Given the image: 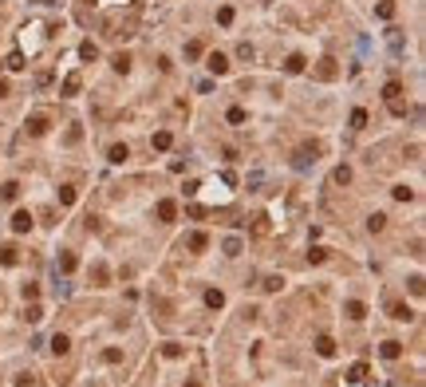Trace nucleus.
Returning a JSON list of instances; mask_svg holds the SVG:
<instances>
[{"instance_id":"nucleus-1","label":"nucleus","mask_w":426,"mask_h":387,"mask_svg":"<svg viewBox=\"0 0 426 387\" xmlns=\"http://www.w3.org/2000/svg\"><path fill=\"white\" fill-rule=\"evenodd\" d=\"M24 131L32 135V138H40V135H48V115H32V118H28V123H24Z\"/></svg>"},{"instance_id":"nucleus-2","label":"nucleus","mask_w":426,"mask_h":387,"mask_svg":"<svg viewBox=\"0 0 426 387\" xmlns=\"http://www.w3.org/2000/svg\"><path fill=\"white\" fill-rule=\"evenodd\" d=\"M205 67H209V71H213V75H229V59H225V55H221V51H213V55H209V59H205Z\"/></svg>"},{"instance_id":"nucleus-3","label":"nucleus","mask_w":426,"mask_h":387,"mask_svg":"<svg viewBox=\"0 0 426 387\" xmlns=\"http://www.w3.org/2000/svg\"><path fill=\"white\" fill-rule=\"evenodd\" d=\"M28 229H32V214H28V210H16V214H12V233H28Z\"/></svg>"},{"instance_id":"nucleus-4","label":"nucleus","mask_w":426,"mask_h":387,"mask_svg":"<svg viewBox=\"0 0 426 387\" xmlns=\"http://www.w3.org/2000/svg\"><path fill=\"white\" fill-rule=\"evenodd\" d=\"M379 355H383V360H399V355H403V344H399V340H383V344H379Z\"/></svg>"},{"instance_id":"nucleus-5","label":"nucleus","mask_w":426,"mask_h":387,"mask_svg":"<svg viewBox=\"0 0 426 387\" xmlns=\"http://www.w3.org/2000/svg\"><path fill=\"white\" fill-rule=\"evenodd\" d=\"M107 158H111L115 166H123V162L131 158V151H127V142H118V146H111V151H107Z\"/></svg>"},{"instance_id":"nucleus-6","label":"nucleus","mask_w":426,"mask_h":387,"mask_svg":"<svg viewBox=\"0 0 426 387\" xmlns=\"http://www.w3.org/2000/svg\"><path fill=\"white\" fill-rule=\"evenodd\" d=\"M304 67H308V59H304V55H288V59H284V71H288V75H300Z\"/></svg>"},{"instance_id":"nucleus-7","label":"nucleus","mask_w":426,"mask_h":387,"mask_svg":"<svg viewBox=\"0 0 426 387\" xmlns=\"http://www.w3.org/2000/svg\"><path fill=\"white\" fill-rule=\"evenodd\" d=\"M51 352H55V355H67V352H71V340H67L64 332H55V336H51Z\"/></svg>"},{"instance_id":"nucleus-8","label":"nucleus","mask_w":426,"mask_h":387,"mask_svg":"<svg viewBox=\"0 0 426 387\" xmlns=\"http://www.w3.org/2000/svg\"><path fill=\"white\" fill-rule=\"evenodd\" d=\"M16 261H20V249H16V245H0V265H8V269H12Z\"/></svg>"},{"instance_id":"nucleus-9","label":"nucleus","mask_w":426,"mask_h":387,"mask_svg":"<svg viewBox=\"0 0 426 387\" xmlns=\"http://www.w3.org/2000/svg\"><path fill=\"white\" fill-rule=\"evenodd\" d=\"M158 218H162V221H174V218H178V202H170V198L158 202Z\"/></svg>"},{"instance_id":"nucleus-10","label":"nucleus","mask_w":426,"mask_h":387,"mask_svg":"<svg viewBox=\"0 0 426 387\" xmlns=\"http://www.w3.org/2000/svg\"><path fill=\"white\" fill-rule=\"evenodd\" d=\"M186 245H190V253H205V249H209V237H205V233H190Z\"/></svg>"},{"instance_id":"nucleus-11","label":"nucleus","mask_w":426,"mask_h":387,"mask_svg":"<svg viewBox=\"0 0 426 387\" xmlns=\"http://www.w3.org/2000/svg\"><path fill=\"white\" fill-rule=\"evenodd\" d=\"M316 352L324 355V360H328V355H336V340H331V336H316Z\"/></svg>"},{"instance_id":"nucleus-12","label":"nucleus","mask_w":426,"mask_h":387,"mask_svg":"<svg viewBox=\"0 0 426 387\" xmlns=\"http://www.w3.org/2000/svg\"><path fill=\"white\" fill-rule=\"evenodd\" d=\"M347 320H363V316H367V304H363V301H347Z\"/></svg>"},{"instance_id":"nucleus-13","label":"nucleus","mask_w":426,"mask_h":387,"mask_svg":"<svg viewBox=\"0 0 426 387\" xmlns=\"http://www.w3.org/2000/svg\"><path fill=\"white\" fill-rule=\"evenodd\" d=\"M205 304L209 308H225V292L221 288H205Z\"/></svg>"},{"instance_id":"nucleus-14","label":"nucleus","mask_w":426,"mask_h":387,"mask_svg":"<svg viewBox=\"0 0 426 387\" xmlns=\"http://www.w3.org/2000/svg\"><path fill=\"white\" fill-rule=\"evenodd\" d=\"M59 95H64V99L79 95V75H67V79H64V87H59Z\"/></svg>"},{"instance_id":"nucleus-15","label":"nucleus","mask_w":426,"mask_h":387,"mask_svg":"<svg viewBox=\"0 0 426 387\" xmlns=\"http://www.w3.org/2000/svg\"><path fill=\"white\" fill-rule=\"evenodd\" d=\"M316 75H320V79H336V59H320Z\"/></svg>"},{"instance_id":"nucleus-16","label":"nucleus","mask_w":426,"mask_h":387,"mask_svg":"<svg viewBox=\"0 0 426 387\" xmlns=\"http://www.w3.org/2000/svg\"><path fill=\"white\" fill-rule=\"evenodd\" d=\"M79 59H99V44L83 40V44H79Z\"/></svg>"},{"instance_id":"nucleus-17","label":"nucleus","mask_w":426,"mask_h":387,"mask_svg":"<svg viewBox=\"0 0 426 387\" xmlns=\"http://www.w3.org/2000/svg\"><path fill=\"white\" fill-rule=\"evenodd\" d=\"M0 198H4V202H16V198H20V182H4V186H0Z\"/></svg>"},{"instance_id":"nucleus-18","label":"nucleus","mask_w":426,"mask_h":387,"mask_svg":"<svg viewBox=\"0 0 426 387\" xmlns=\"http://www.w3.org/2000/svg\"><path fill=\"white\" fill-rule=\"evenodd\" d=\"M111 67H115V71H123V75H127V71H131V55H127V51H118V55L111 59Z\"/></svg>"},{"instance_id":"nucleus-19","label":"nucleus","mask_w":426,"mask_h":387,"mask_svg":"<svg viewBox=\"0 0 426 387\" xmlns=\"http://www.w3.org/2000/svg\"><path fill=\"white\" fill-rule=\"evenodd\" d=\"M399 95H403V83H399V79H391V83L383 87V99L391 103V99H399Z\"/></svg>"},{"instance_id":"nucleus-20","label":"nucleus","mask_w":426,"mask_h":387,"mask_svg":"<svg viewBox=\"0 0 426 387\" xmlns=\"http://www.w3.org/2000/svg\"><path fill=\"white\" fill-rule=\"evenodd\" d=\"M75 265H79V257L75 253H64V257H59V273H75Z\"/></svg>"},{"instance_id":"nucleus-21","label":"nucleus","mask_w":426,"mask_h":387,"mask_svg":"<svg viewBox=\"0 0 426 387\" xmlns=\"http://www.w3.org/2000/svg\"><path fill=\"white\" fill-rule=\"evenodd\" d=\"M170 142H174V135L170 131H158L154 135V151H170Z\"/></svg>"},{"instance_id":"nucleus-22","label":"nucleus","mask_w":426,"mask_h":387,"mask_svg":"<svg viewBox=\"0 0 426 387\" xmlns=\"http://www.w3.org/2000/svg\"><path fill=\"white\" fill-rule=\"evenodd\" d=\"M391 316H394V320H403V324H407V320H414V312H410L407 304H391Z\"/></svg>"},{"instance_id":"nucleus-23","label":"nucleus","mask_w":426,"mask_h":387,"mask_svg":"<svg viewBox=\"0 0 426 387\" xmlns=\"http://www.w3.org/2000/svg\"><path fill=\"white\" fill-rule=\"evenodd\" d=\"M367 229H371V233H383V229H387V218H383V214H371V218H367Z\"/></svg>"},{"instance_id":"nucleus-24","label":"nucleus","mask_w":426,"mask_h":387,"mask_svg":"<svg viewBox=\"0 0 426 387\" xmlns=\"http://www.w3.org/2000/svg\"><path fill=\"white\" fill-rule=\"evenodd\" d=\"M4 64H8L12 71H24V67H28V64H24V51H12V55L4 59Z\"/></svg>"},{"instance_id":"nucleus-25","label":"nucleus","mask_w":426,"mask_h":387,"mask_svg":"<svg viewBox=\"0 0 426 387\" xmlns=\"http://www.w3.org/2000/svg\"><path fill=\"white\" fill-rule=\"evenodd\" d=\"M391 194H394V202H414V190L410 186H394Z\"/></svg>"},{"instance_id":"nucleus-26","label":"nucleus","mask_w":426,"mask_h":387,"mask_svg":"<svg viewBox=\"0 0 426 387\" xmlns=\"http://www.w3.org/2000/svg\"><path fill=\"white\" fill-rule=\"evenodd\" d=\"M261 288H264V292H280V288H284V277H264Z\"/></svg>"},{"instance_id":"nucleus-27","label":"nucleus","mask_w":426,"mask_h":387,"mask_svg":"<svg viewBox=\"0 0 426 387\" xmlns=\"http://www.w3.org/2000/svg\"><path fill=\"white\" fill-rule=\"evenodd\" d=\"M363 375H367V364H355V368L347 371V383H363Z\"/></svg>"},{"instance_id":"nucleus-28","label":"nucleus","mask_w":426,"mask_h":387,"mask_svg":"<svg viewBox=\"0 0 426 387\" xmlns=\"http://www.w3.org/2000/svg\"><path fill=\"white\" fill-rule=\"evenodd\" d=\"M225 118H229V123L237 127V123H245V118H249V115H245V107H229V115H225Z\"/></svg>"},{"instance_id":"nucleus-29","label":"nucleus","mask_w":426,"mask_h":387,"mask_svg":"<svg viewBox=\"0 0 426 387\" xmlns=\"http://www.w3.org/2000/svg\"><path fill=\"white\" fill-rule=\"evenodd\" d=\"M331 182H336V186H347V182H351V170H347V166H340L336 174H331Z\"/></svg>"},{"instance_id":"nucleus-30","label":"nucleus","mask_w":426,"mask_h":387,"mask_svg":"<svg viewBox=\"0 0 426 387\" xmlns=\"http://www.w3.org/2000/svg\"><path fill=\"white\" fill-rule=\"evenodd\" d=\"M75 202V186H59V205H71Z\"/></svg>"},{"instance_id":"nucleus-31","label":"nucleus","mask_w":426,"mask_h":387,"mask_svg":"<svg viewBox=\"0 0 426 387\" xmlns=\"http://www.w3.org/2000/svg\"><path fill=\"white\" fill-rule=\"evenodd\" d=\"M40 320H44V308L32 301V304H28V324H40Z\"/></svg>"},{"instance_id":"nucleus-32","label":"nucleus","mask_w":426,"mask_h":387,"mask_svg":"<svg viewBox=\"0 0 426 387\" xmlns=\"http://www.w3.org/2000/svg\"><path fill=\"white\" fill-rule=\"evenodd\" d=\"M351 127H355V131H359V127H367V111H359V107H355V111H351Z\"/></svg>"},{"instance_id":"nucleus-33","label":"nucleus","mask_w":426,"mask_h":387,"mask_svg":"<svg viewBox=\"0 0 426 387\" xmlns=\"http://www.w3.org/2000/svg\"><path fill=\"white\" fill-rule=\"evenodd\" d=\"M375 12H379V20H391V16H394V4H391V0H383Z\"/></svg>"},{"instance_id":"nucleus-34","label":"nucleus","mask_w":426,"mask_h":387,"mask_svg":"<svg viewBox=\"0 0 426 387\" xmlns=\"http://www.w3.org/2000/svg\"><path fill=\"white\" fill-rule=\"evenodd\" d=\"M241 253V241H237V237H229V241H225V257H237Z\"/></svg>"},{"instance_id":"nucleus-35","label":"nucleus","mask_w":426,"mask_h":387,"mask_svg":"<svg viewBox=\"0 0 426 387\" xmlns=\"http://www.w3.org/2000/svg\"><path fill=\"white\" fill-rule=\"evenodd\" d=\"M253 233H268V218H264V214L253 218Z\"/></svg>"},{"instance_id":"nucleus-36","label":"nucleus","mask_w":426,"mask_h":387,"mask_svg":"<svg viewBox=\"0 0 426 387\" xmlns=\"http://www.w3.org/2000/svg\"><path fill=\"white\" fill-rule=\"evenodd\" d=\"M20 292H24V301H36V296H40V285H24Z\"/></svg>"},{"instance_id":"nucleus-37","label":"nucleus","mask_w":426,"mask_h":387,"mask_svg":"<svg viewBox=\"0 0 426 387\" xmlns=\"http://www.w3.org/2000/svg\"><path fill=\"white\" fill-rule=\"evenodd\" d=\"M103 360H107V364H118V360H123V352H118V348H107Z\"/></svg>"},{"instance_id":"nucleus-38","label":"nucleus","mask_w":426,"mask_h":387,"mask_svg":"<svg viewBox=\"0 0 426 387\" xmlns=\"http://www.w3.org/2000/svg\"><path fill=\"white\" fill-rule=\"evenodd\" d=\"M91 277H95V285H107V269H103V265H95V269H91Z\"/></svg>"},{"instance_id":"nucleus-39","label":"nucleus","mask_w":426,"mask_h":387,"mask_svg":"<svg viewBox=\"0 0 426 387\" xmlns=\"http://www.w3.org/2000/svg\"><path fill=\"white\" fill-rule=\"evenodd\" d=\"M162 355H170V360H178V355H181V344H166V348H162Z\"/></svg>"},{"instance_id":"nucleus-40","label":"nucleus","mask_w":426,"mask_h":387,"mask_svg":"<svg viewBox=\"0 0 426 387\" xmlns=\"http://www.w3.org/2000/svg\"><path fill=\"white\" fill-rule=\"evenodd\" d=\"M217 24H233V8H217Z\"/></svg>"},{"instance_id":"nucleus-41","label":"nucleus","mask_w":426,"mask_h":387,"mask_svg":"<svg viewBox=\"0 0 426 387\" xmlns=\"http://www.w3.org/2000/svg\"><path fill=\"white\" fill-rule=\"evenodd\" d=\"M197 55H201V44H197V40H194V44H186V59H197Z\"/></svg>"},{"instance_id":"nucleus-42","label":"nucleus","mask_w":426,"mask_h":387,"mask_svg":"<svg viewBox=\"0 0 426 387\" xmlns=\"http://www.w3.org/2000/svg\"><path fill=\"white\" fill-rule=\"evenodd\" d=\"M324 257H328V249H320V245H316V249H312V253H308V261H312V265H320V261H324Z\"/></svg>"},{"instance_id":"nucleus-43","label":"nucleus","mask_w":426,"mask_h":387,"mask_svg":"<svg viewBox=\"0 0 426 387\" xmlns=\"http://www.w3.org/2000/svg\"><path fill=\"white\" fill-rule=\"evenodd\" d=\"M410 292H414V296H422V292H426V285H422V277H410Z\"/></svg>"},{"instance_id":"nucleus-44","label":"nucleus","mask_w":426,"mask_h":387,"mask_svg":"<svg viewBox=\"0 0 426 387\" xmlns=\"http://www.w3.org/2000/svg\"><path fill=\"white\" fill-rule=\"evenodd\" d=\"M12 91V87H8V79H0V95H8Z\"/></svg>"},{"instance_id":"nucleus-45","label":"nucleus","mask_w":426,"mask_h":387,"mask_svg":"<svg viewBox=\"0 0 426 387\" xmlns=\"http://www.w3.org/2000/svg\"><path fill=\"white\" fill-rule=\"evenodd\" d=\"M186 387H201V383H194V379H190V383H186Z\"/></svg>"}]
</instances>
